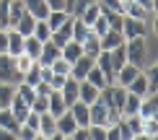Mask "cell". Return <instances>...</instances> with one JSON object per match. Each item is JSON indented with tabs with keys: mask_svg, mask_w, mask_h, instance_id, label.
I'll return each mask as SVG.
<instances>
[{
	"mask_svg": "<svg viewBox=\"0 0 158 140\" xmlns=\"http://www.w3.org/2000/svg\"><path fill=\"white\" fill-rule=\"evenodd\" d=\"M124 55H127V62H130V65H137V68H143V62H145V55H148L145 36L127 39V42H124Z\"/></svg>",
	"mask_w": 158,
	"mask_h": 140,
	"instance_id": "obj_1",
	"label": "cell"
},
{
	"mask_svg": "<svg viewBox=\"0 0 158 140\" xmlns=\"http://www.w3.org/2000/svg\"><path fill=\"white\" fill-rule=\"evenodd\" d=\"M0 83H13V86L23 83V75L16 68V57H10L8 52L0 55Z\"/></svg>",
	"mask_w": 158,
	"mask_h": 140,
	"instance_id": "obj_2",
	"label": "cell"
},
{
	"mask_svg": "<svg viewBox=\"0 0 158 140\" xmlns=\"http://www.w3.org/2000/svg\"><path fill=\"white\" fill-rule=\"evenodd\" d=\"M145 34H148V26H145V21H137V18L124 16V21H122V36H124V42H127V39L145 36Z\"/></svg>",
	"mask_w": 158,
	"mask_h": 140,
	"instance_id": "obj_3",
	"label": "cell"
},
{
	"mask_svg": "<svg viewBox=\"0 0 158 140\" xmlns=\"http://www.w3.org/2000/svg\"><path fill=\"white\" fill-rule=\"evenodd\" d=\"M88 117H91V125H98V127H109V109H106V104L104 101H96L94 104H88ZM88 125V127H91Z\"/></svg>",
	"mask_w": 158,
	"mask_h": 140,
	"instance_id": "obj_4",
	"label": "cell"
},
{
	"mask_svg": "<svg viewBox=\"0 0 158 140\" xmlns=\"http://www.w3.org/2000/svg\"><path fill=\"white\" fill-rule=\"evenodd\" d=\"M94 65H96V60H94V57L81 55L73 65H70V78H75V81H85V75H88V70L94 68Z\"/></svg>",
	"mask_w": 158,
	"mask_h": 140,
	"instance_id": "obj_5",
	"label": "cell"
},
{
	"mask_svg": "<svg viewBox=\"0 0 158 140\" xmlns=\"http://www.w3.org/2000/svg\"><path fill=\"white\" fill-rule=\"evenodd\" d=\"M49 42L55 44V47H60V49H62V47L68 44V42H73V16H70V18H68V21H65L57 31H52Z\"/></svg>",
	"mask_w": 158,
	"mask_h": 140,
	"instance_id": "obj_6",
	"label": "cell"
},
{
	"mask_svg": "<svg viewBox=\"0 0 158 140\" xmlns=\"http://www.w3.org/2000/svg\"><path fill=\"white\" fill-rule=\"evenodd\" d=\"M98 44H101V52H111V49H117L119 44H124V36H122V31L109 29L104 36H98Z\"/></svg>",
	"mask_w": 158,
	"mask_h": 140,
	"instance_id": "obj_7",
	"label": "cell"
},
{
	"mask_svg": "<svg viewBox=\"0 0 158 140\" xmlns=\"http://www.w3.org/2000/svg\"><path fill=\"white\" fill-rule=\"evenodd\" d=\"M78 83H81V81H75V78L68 75V78H65V86L60 88V96H62V101L68 104V109L78 101Z\"/></svg>",
	"mask_w": 158,
	"mask_h": 140,
	"instance_id": "obj_8",
	"label": "cell"
},
{
	"mask_svg": "<svg viewBox=\"0 0 158 140\" xmlns=\"http://www.w3.org/2000/svg\"><path fill=\"white\" fill-rule=\"evenodd\" d=\"M137 73H140V68H137V65H130V62H127L124 68H119V70H117L114 83H117V86H122V88H127V86L135 81V75H137Z\"/></svg>",
	"mask_w": 158,
	"mask_h": 140,
	"instance_id": "obj_9",
	"label": "cell"
},
{
	"mask_svg": "<svg viewBox=\"0 0 158 140\" xmlns=\"http://www.w3.org/2000/svg\"><path fill=\"white\" fill-rule=\"evenodd\" d=\"M23 8H26V13H31L36 21H47V16H49V8H47L44 0H23Z\"/></svg>",
	"mask_w": 158,
	"mask_h": 140,
	"instance_id": "obj_10",
	"label": "cell"
},
{
	"mask_svg": "<svg viewBox=\"0 0 158 140\" xmlns=\"http://www.w3.org/2000/svg\"><path fill=\"white\" fill-rule=\"evenodd\" d=\"M57 57H60V47H55L52 42H44V44H42V52H39V60H36V62H39V65H44V68H49V65L55 62Z\"/></svg>",
	"mask_w": 158,
	"mask_h": 140,
	"instance_id": "obj_11",
	"label": "cell"
},
{
	"mask_svg": "<svg viewBox=\"0 0 158 140\" xmlns=\"http://www.w3.org/2000/svg\"><path fill=\"white\" fill-rule=\"evenodd\" d=\"M57 122V132H60V135H65V138H70L73 135V132L78 130V125H75V119H73V114H70V109L65 112V114H60L55 119Z\"/></svg>",
	"mask_w": 158,
	"mask_h": 140,
	"instance_id": "obj_12",
	"label": "cell"
},
{
	"mask_svg": "<svg viewBox=\"0 0 158 140\" xmlns=\"http://www.w3.org/2000/svg\"><path fill=\"white\" fill-rule=\"evenodd\" d=\"M70 114H73V119H75V125H78V127H88V125H91V117H88V104L75 101L73 106H70Z\"/></svg>",
	"mask_w": 158,
	"mask_h": 140,
	"instance_id": "obj_13",
	"label": "cell"
},
{
	"mask_svg": "<svg viewBox=\"0 0 158 140\" xmlns=\"http://www.w3.org/2000/svg\"><path fill=\"white\" fill-rule=\"evenodd\" d=\"M8 109L13 112V117H16V122H18V125H23V119H26V114H29V112H31V106H29V104H26L23 99L18 96V93H16V96H13V101H10V106H8Z\"/></svg>",
	"mask_w": 158,
	"mask_h": 140,
	"instance_id": "obj_14",
	"label": "cell"
},
{
	"mask_svg": "<svg viewBox=\"0 0 158 140\" xmlns=\"http://www.w3.org/2000/svg\"><path fill=\"white\" fill-rule=\"evenodd\" d=\"M96 99H98V88H96V86H91L88 81H81V83H78V101L94 104Z\"/></svg>",
	"mask_w": 158,
	"mask_h": 140,
	"instance_id": "obj_15",
	"label": "cell"
},
{
	"mask_svg": "<svg viewBox=\"0 0 158 140\" xmlns=\"http://www.w3.org/2000/svg\"><path fill=\"white\" fill-rule=\"evenodd\" d=\"M137 114H140L143 119L148 117H158V96H145L140 101V109H137Z\"/></svg>",
	"mask_w": 158,
	"mask_h": 140,
	"instance_id": "obj_16",
	"label": "cell"
},
{
	"mask_svg": "<svg viewBox=\"0 0 158 140\" xmlns=\"http://www.w3.org/2000/svg\"><path fill=\"white\" fill-rule=\"evenodd\" d=\"M127 91H130V93H135V96H140V99H145V96H148V78H145V73H143V70L137 73L135 81L127 86Z\"/></svg>",
	"mask_w": 158,
	"mask_h": 140,
	"instance_id": "obj_17",
	"label": "cell"
},
{
	"mask_svg": "<svg viewBox=\"0 0 158 140\" xmlns=\"http://www.w3.org/2000/svg\"><path fill=\"white\" fill-rule=\"evenodd\" d=\"M8 55H10V57L23 55V36L18 34L16 29H10V31H8Z\"/></svg>",
	"mask_w": 158,
	"mask_h": 140,
	"instance_id": "obj_18",
	"label": "cell"
},
{
	"mask_svg": "<svg viewBox=\"0 0 158 140\" xmlns=\"http://www.w3.org/2000/svg\"><path fill=\"white\" fill-rule=\"evenodd\" d=\"M55 132H57V122H55V117H52L49 112L39 114V135L49 138V135H55Z\"/></svg>",
	"mask_w": 158,
	"mask_h": 140,
	"instance_id": "obj_19",
	"label": "cell"
},
{
	"mask_svg": "<svg viewBox=\"0 0 158 140\" xmlns=\"http://www.w3.org/2000/svg\"><path fill=\"white\" fill-rule=\"evenodd\" d=\"M47 112H49V114L55 117V119L60 117V114H65V112H68V104L62 101L60 91H52V93H49V109H47Z\"/></svg>",
	"mask_w": 158,
	"mask_h": 140,
	"instance_id": "obj_20",
	"label": "cell"
},
{
	"mask_svg": "<svg viewBox=\"0 0 158 140\" xmlns=\"http://www.w3.org/2000/svg\"><path fill=\"white\" fill-rule=\"evenodd\" d=\"M81 55H83V44H78V42H68V44L60 49V57H62V60H68L70 65H73Z\"/></svg>",
	"mask_w": 158,
	"mask_h": 140,
	"instance_id": "obj_21",
	"label": "cell"
},
{
	"mask_svg": "<svg viewBox=\"0 0 158 140\" xmlns=\"http://www.w3.org/2000/svg\"><path fill=\"white\" fill-rule=\"evenodd\" d=\"M98 52H101V44H98V36L94 34V31H88V36L83 39V55H88V57H98Z\"/></svg>",
	"mask_w": 158,
	"mask_h": 140,
	"instance_id": "obj_22",
	"label": "cell"
},
{
	"mask_svg": "<svg viewBox=\"0 0 158 140\" xmlns=\"http://www.w3.org/2000/svg\"><path fill=\"white\" fill-rule=\"evenodd\" d=\"M42 44L39 39L31 34V36H23V55H29L31 60H39V52H42Z\"/></svg>",
	"mask_w": 158,
	"mask_h": 140,
	"instance_id": "obj_23",
	"label": "cell"
},
{
	"mask_svg": "<svg viewBox=\"0 0 158 140\" xmlns=\"http://www.w3.org/2000/svg\"><path fill=\"white\" fill-rule=\"evenodd\" d=\"M34 26H36V18L31 16V13H23L21 21L16 23V31H18L21 36H31V34H34Z\"/></svg>",
	"mask_w": 158,
	"mask_h": 140,
	"instance_id": "obj_24",
	"label": "cell"
},
{
	"mask_svg": "<svg viewBox=\"0 0 158 140\" xmlns=\"http://www.w3.org/2000/svg\"><path fill=\"white\" fill-rule=\"evenodd\" d=\"M23 83L31 86V88H36V86L42 83V65H39V62H34L29 70L23 73Z\"/></svg>",
	"mask_w": 158,
	"mask_h": 140,
	"instance_id": "obj_25",
	"label": "cell"
},
{
	"mask_svg": "<svg viewBox=\"0 0 158 140\" xmlns=\"http://www.w3.org/2000/svg\"><path fill=\"white\" fill-rule=\"evenodd\" d=\"M68 18H70V13H68V11H49V16H47V26H49L52 31H57L65 21H68Z\"/></svg>",
	"mask_w": 158,
	"mask_h": 140,
	"instance_id": "obj_26",
	"label": "cell"
},
{
	"mask_svg": "<svg viewBox=\"0 0 158 140\" xmlns=\"http://www.w3.org/2000/svg\"><path fill=\"white\" fill-rule=\"evenodd\" d=\"M13 96H16V86L13 83H0V109H8Z\"/></svg>",
	"mask_w": 158,
	"mask_h": 140,
	"instance_id": "obj_27",
	"label": "cell"
},
{
	"mask_svg": "<svg viewBox=\"0 0 158 140\" xmlns=\"http://www.w3.org/2000/svg\"><path fill=\"white\" fill-rule=\"evenodd\" d=\"M140 96H135V93L127 91V99H124V106H122V117H130V114H137V109H140Z\"/></svg>",
	"mask_w": 158,
	"mask_h": 140,
	"instance_id": "obj_28",
	"label": "cell"
},
{
	"mask_svg": "<svg viewBox=\"0 0 158 140\" xmlns=\"http://www.w3.org/2000/svg\"><path fill=\"white\" fill-rule=\"evenodd\" d=\"M0 127L3 130H10V132H16L21 125L16 122V117H13V112L10 109H0Z\"/></svg>",
	"mask_w": 158,
	"mask_h": 140,
	"instance_id": "obj_29",
	"label": "cell"
},
{
	"mask_svg": "<svg viewBox=\"0 0 158 140\" xmlns=\"http://www.w3.org/2000/svg\"><path fill=\"white\" fill-rule=\"evenodd\" d=\"M109 55H111V68H114V75H117V70L127 65V55H124V44H119L117 49H111Z\"/></svg>",
	"mask_w": 158,
	"mask_h": 140,
	"instance_id": "obj_30",
	"label": "cell"
},
{
	"mask_svg": "<svg viewBox=\"0 0 158 140\" xmlns=\"http://www.w3.org/2000/svg\"><path fill=\"white\" fill-rule=\"evenodd\" d=\"M85 81H88L91 86H96L98 91H101V88H106V86H109V83H106V78H104V73L98 70L96 65H94V68L88 70V75H85Z\"/></svg>",
	"mask_w": 158,
	"mask_h": 140,
	"instance_id": "obj_31",
	"label": "cell"
},
{
	"mask_svg": "<svg viewBox=\"0 0 158 140\" xmlns=\"http://www.w3.org/2000/svg\"><path fill=\"white\" fill-rule=\"evenodd\" d=\"M98 16H101V8H98V3H91L88 8H85V11L81 13V21H83V23L91 29V26H94V21H96Z\"/></svg>",
	"mask_w": 158,
	"mask_h": 140,
	"instance_id": "obj_32",
	"label": "cell"
},
{
	"mask_svg": "<svg viewBox=\"0 0 158 140\" xmlns=\"http://www.w3.org/2000/svg\"><path fill=\"white\" fill-rule=\"evenodd\" d=\"M145 78H148V96H156V93H158V65L156 62L148 68Z\"/></svg>",
	"mask_w": 158,
	"mask_h": 140,
	"instance_id": "obj_33",
	"label": "cell"
},
{
	"mask_svg": "<svg viewBox=\"0 0 158 140\" xmlns=\"http://www.w3.org/2000/svg\"><path fill=\"white\" fill-rule=\"evenodd\" d=\"M0 29L10 31V0H0Z\"/></svg>",
	"mask_w": 158,
	"mask_h": 140,
	"instance_id": "obj_34",
	"label": "cell"
},
{
	"mask_svg": "<svg viewBox=\"0 0 158 140\" xmlns=\"http://www.w3.org/2000/svg\"><path fill=\"white\" fill-rule=\"evenodd\" d=\"M88 26H85L81 18H73V42H78V44H83V39L88 36Z\"/></svg>",
	"mask_w": 158,
	"mask_h": 140,
	"instance_id": "obj_35",
	"label": "cell"
},
{
	"mask_svg": "<svg viewBox=\"0 0 158 140\" xmlns=\"http://www.w3.org/2000/svg\"><path fill=\"white\" fill-rule=\"evenodd\" d=\"M26 13L23 0H10V29H16V23L21 21V16Z\"/></svg>",
	"mask_w": 158,
	"mask_h": 140,
	"instance_id": "obj_36",
	"label": "cell"
},
{
	"mask_svg": "<svg viewBox=\"0 0 158 140\" xmlns=\"http://www.w3.org/2000/svg\"><path fill=\"white\" fill-rule=\"evenodd\" d=\"M34 36L39 39V42H49L52 29L47 26V21H36V26H34Z\"/></svg>",
	"mask_w": 158,
	"mask_h": 140,
	"instance_id": "obj_37",
	"label": "cell"
},
{
	"mask_svg": "<svg viewBox=\"0 0 158 140\" xmlns=\"http://www.w3.org/2000/svg\"><path fill=\"white\" fill-rule=\"evenodd\" d=\"M49 109V96H34V101H31V112H36V114H44V112Z\"/></svg>",
	"mask_w": 158,
	"mask_h": 140,
	"instance_id": "obj_38",
	"label": "cell"
},
{
	"mask_svg": "<svg viewBox=\"0 0 158 140\" xmlns=\"http://www.w3.org/2000/svg\"><path fill=\"white\" fill-rule=\"evenodd\" d=\"M124 119H127V127H130V132H132V138L143 132V117L140 114H130V117H124Z\"/></svg>",
	"mask_w": 158,
	"mask_h": 140,
	"instance_id": "obj_39",
	"label": "cell"
},
{
	"mask_svg": "<svg viewBox=\"0 0 158 140\" xmlns=\"http://www.w3.org/2000/svg\"><path fill=\"white\" fill-rule=\"evenodd\" d=\"M49 68H52L55 75H70V62H68V60H62V57H57Z\"/></svg>",
	"mask_w": 158,
	"mask_h": 140,
	"instance_id": "obj_40",
	"label": "cell"
},
{
	"mask_svg": "<svg viewBox=\"0 0 158 140\" xmlns=\"http://www.w3.org/2000/svg\"><path fill=\"white\" fill-rule=\"evenodd\" d=\"M143 135H150V138H156V135H158V117H148V119H143Z\"/></svg>",
	"mask_w": 158,
	"mask_h": 140,
	"instance_id": "obj_41",
	"label": "cell"
},
{
	"mask_svg": "<svg viewBox=\"0 0 158 140\" xmlns=\"http://www.w3.org/2000/svg\"><path fill=\"white\" fill-rule=\"evenodd\" d=\"M91 3H96V0H73V5H70V16H73V18H81V13L88 8Z\"/></svg>",
	"mask_w": 158,
	"mask_h": 140,
	"instance_id": "obj_42",
	"label": "cell"
},
{
	"mask_svg": "<svg viewBox=\"0 0 158 140\" xmlns=\"http://www.w3.org/2000/svg\"><path fill=\"white\" fill-rule=\"evenodd\" d=\"M91 31H94L96 36H104V34H106V31H109V21H106V18H104V16H98L96 21H94V26H91Z\"/></svg>",
	"mask_w": 158,
	"mask_h": 140,
	"instance_id": "obj_43",
	"label": "cell"
},
{
	"mask_svg": "<svg viewBox=\"0 0 158 140\" xmlns=\"http://www.w3.org/2000/svg\"><path fill=\"white\" fill-rule=\"evenodd\" d=\"M34 62H36V60H31L29 55H18V57H16V68H18V73H21V75H23V73L29 70Z\"/></svg>",
	"mask_w": 158,
	"mask_h": 140,
	"instance_id": "obj_44",
	"label": "cell"
},
{
	"mask_svg": "<svg viewBox=\"0 0 158 140\" xmlns=\"http://www.w3.org/2000/svg\"><path fill=\"white\" fill-rule=\"evenodd\" d=\"M88 140H106V127L91 125V127H88Z\"/></svg>",
	"mask_w": 158,
	"mask_h": 140,
	"instance_id": "obj_45",
	"label": "cell"
},
{
	"mask_svg": "<svg viewBox=\"0 0 158 140\" xmlns=\"http://www.w3.org/2000/svg\"><path fill=\"white\" fill-rule=\"evenodd\" d=\"M36 135H39V132L31 130V127H26V125H21V127L16 130V138H18V140H34Z\"/></svg>",
	"mask_w": 158,
	"mask_h": 140,
	"instance_id": "obj_46",
	"label": "cell"
},
{
	"mask_svg": "<svg viewBox=\"0 0 158 140\" xmlns=\"http://www.w3.org/2000/svg\"><path fill=\"white\" fill-rule=\"evenodd\" d=\"M23 125L39 132V114H36V112H29V114H26V119H23Z\"/></svg>",
	"mask_w": 158,
	"mask_h": 140,
	"instance_id": "obj_47",
	"label": "cell"
},
{
	"mask_svg": "<svg viewBox=\"0 0 158 140\" xmlns=\"http://www.w3.org/2000/svg\"><path fill=\"white\" fill-rule=\"evenodd\" d=\"M49 11H68V0H44Z\"/></svg>",
	"mask_w": 158,
	"mask_h": 140,
	"instance_id": "obj_48",
	"label": "cell"
},
{
	"mask_svg": "<svg viewBox=\"0 0 158 140\" xmlns=\"http://www.w3.org/2000/svg\"><path fill=\"white\" fill-rule=\"evenodd\" d=\"M65 78H68V75H52V81H49V88H52V91H60L62 86H65Z\"/></svg>",
	"mask_w": 158,
	"mask_h": 140,
	"instance_id": "obj_49",
	"label": "cell"
},
{
	"mask_svg": "<svg viewBox=\"0 0 158 140\" xmlns=\"http://www.w3.org/2000/svg\"><path fill=\"white\" fill-rule=\"evenodd\" d=\"M137 5H140L143 11H148V13H153L156 11V0H135Z\"/></svg>",
	"mask_w": 158,
	"mask_h": 140,
	"instance_id": "obj_50",
	"label": "cell"
},
{
	"mask_svg": "<svg viewBox=\"0 0 158 140\" xmlns=\"http://www.w3.org/2000/svg\"><path fill=\"white\" fill-rule=\"evenodd\" d=\"M8 52V31L0 29V55H5Z\"/></svg>",
	"mask_w": 158,
	"mask_h": 140,
	"instance_id": "obj_51",
	"label": "cell"
},
{
	"mask_svg": "<svg viewBox=\"0 0 158 140\" xmlns=\"http://www.w3.org/2000/svg\"><path fill=\"white\" fill-rule=\"evenodd\" d=\"M106 140H122V138H119V130H117V125L106 127Z\"/></svg>",
	"mask_w": 158,
	"mask_h": 140,
	"instance_id": "obj_52",
	"label": "cell"
},
{
	"mask_svg": "<svg viewBox=\"0 0 158 140\" xmlns=\"http://www.w3.org/2000/svg\"><path fill=\"white\" fill-rule=\"evenodd\" d=\"M34 91L39 93V96H49V93H52V88H49V83H39V86H36Z\"/></svg>",
	"mask_w": 158,
	"mask_h": 140,
	"instance_id": "obj_53",
	"label": "cell"
},
{
	"mask_svg": "<svg viewBox=\"0 0 158 140\" xmlns=\"http://www.w3.org/2000/svg\"><path fill=\"white\" fill-rule=\"evenodd\" d=\"M52 75H55V73H52V68H44V65H42V83H49Z\"/></svg>",
	"mask_w": 158,
	"mask_h": 140,
	"instance_id": "obj_54",
	"label": "cell"
},
{
	"mask_svg": "<svg viewBox=\"0 0 158 140\" xmlns=\"http://www.w3.org/2000/svg\"><path fill=\"white\" fill-rule=\"evenodd\" d=\"M0 140H18V138H16V132H10V130H3V127H0Z\"/></svg>",
	"mask_w": 158,
	"mask_h": 140,
	"instance_id": "obj_55",
	"label": "cell"
},
{
	"mask_svg": "<svg viewBox=\"0 0 158 140\" xmlns=\"http://www.w3.org/2000/svg\"><path fill=\"white\" fill-rule=\"evenodd\" d=\"M132 140H156V138H150V135H143V132H140V135H135Z\"/></svg>",
	"mask_w": 158,
	"mask_h": 140,
	"instance_id": "obj_56",
	"label": "cell"
},
{
	"mask_svg": "<svg viewBox=\"0 0 158 140\" xmlns=\"http://www.w3.org/2000/svg\"><path fill=\"white\" fill-rule=\"evenodd\" d=\"M47 140H65V135H60V132H55V135H49Z\"/></svg>",
	"mask_w": 158,
	"mask_h": 140,
	"instance_id": "obj_57",
	"label": "cell"
},
{
	"mask_svg": "<svg viewBox=\"0 0 158 140\" xmlns=\"http://www.w3.org/2000/svg\"><path fill=\"white\" fill-rule=\"evenodd\" d=\"M34 140H47V138H44V135H36V138H34Z\"/></svg>",
	"mask_w": 158,
	"mask_h": 140,
	"instance_id": "obj_58",
	"label": "cell"
},
{
	"mask_svg": "<svg viewBox=\"0 0 158 140\" xmlns=\"http://www.w3.org/2000/svg\"><path fill=\"white\" fill-rule=\"evenodd\" d=\"M70 5H73V0H68V13H70Z\"/></svg>",
	"mask_w": 158,
	"mask_h": 140,
	"instance_id": "obj_59",
	"label": "cell"
},
{
	"mask_svg": "<svg viewBox=\"0 0 158 140\" xmlns=\"http://www.w3.org/2000/svg\"><path fill=\"white\" fill-rule=\"evenodd\" d=\"M65 140H73V138H65Z\"/></svg>",
	"mask_w": 158,
	"mask_h": 140,
	"instance_id": "obj_60",
	"label": "cell"
}]
</instances>
